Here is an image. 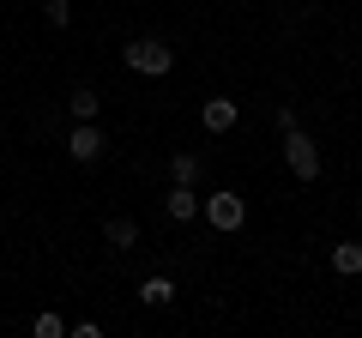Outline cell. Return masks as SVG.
<instances>
[{
    "instance_id": "5",
    "label": "cell",
    "mask_w": 362,
    "mask_h": 338,
    "mask_svg": "<svg viewBox=\"0 0 362 338\" xmlns=\"http://www.w3.org/2000/svg\"><path fill=\"white\" fill-rule=\"evenodd\" d=\"M163 211H169L175 223H194V218H199V187H194V182H175V187L163 194Z\"/></svg>"
},
{
    "instance_id": "8",
    "label": "cell",
    "mask_w": 362,
    "mask_h": 338,
    "mask_svg": "<svg viewBox=\"0 0 362 338\" xmlns=\"http://www.w3.org/2000/svg\"><path fill=\"white\" fill-rule=\"evenodd\" d=\"M103 242L115 247V254H127V247H139V223H133V218H109L103 223Z\"/></svg>"
},
{
    "instance_id": "13",
    "label": "cell",
    "mask_w": 362,
    "mask_h": 338,
    "mask_svg": "<svg viewBox=\"0 0 362 338\" xmlns=\"http://www.w3.org/2000/svg\"><path fill=\"white\" fill-rule=\"evenodd\" d=\"M42 18H49L54 30H66V25H73V0H49V6H42Z\"/></svg>"
},
{
    "instance_id": "12",
    "label": "cell",
    "mask_w": 362,
    "mask_h": 338,
    "mask_svg": "<svg viewBox=\"0 0 362 338\" xmlns=\"http://www.w3.org/2000/svg\"><path fill=\"white\" fill-rule=\"evenodd\" d=\"M30 332H37V338H66V320H61V314H37V320H30Z\"/></svg>"
},
{
    "instance_id": "10",
    "label": "cell",
    "mask_w": 362,
    "mask_h": 338,
    "mask_svg": "<svg viewBox=\"0 0 362 338\" xmlns=\"http://www.w3.org/2000/svg\"><path fill=\"white\" fill-rule=\"evenodd\" d=\"M332 272L338 278H356L362 272V242H338L332 247Z\"/></svg>"
},
{
    "instance_id": "1",
    "label": "cell",
    "mask_w": 362,
    "mask_h": 338,
    "mask_svg": "<svg viewBox=\"0 0 362 338\" xmlns=\"http://www.w3.org/2000/svg\"><path fill=\"white\" fill-rule=\"evenodd\" d=\"M121 61H127L139 78H163L169 66H175V49H169V42H157V37H133L127 49H121Z\"/></svg>"
},
{
    "instance_id": "2",
    "label": "cell",
    "mask_w": 362,
    "mask_h": 338,
    "mask_svg": "<svg viewBox=\"0 0 362 338\" xmlns=\"http://www.w3.org/2000/svg\"><path fill=\"white\" fill-rule=\"evenodd\" d=\"M199 211H206V223H211V230H223V235H235V230L247 223V199H242V194H230V187L206 194V199H199Z\"/></svg>"
},
{
    "instance_id": "6",
    "label": "cell",
    "mask_w": 362,
    "mask_h": 338,
    "mask_svg": "<svg viewBox=\"0 0 362 338\" xmlns=\"http://www.w3.org/2000/svg\"><path fill=\"white\" fill-rule=\"evenodd\" d=\"M199 121H206V133H235V121H242V103H235V97H211V103L199 109Z\"/></svg>"
},
{
    "instance_id": "7",
    "label": "cell",
    "mask_w": 362,
    "mask_h": 338,
    "mask_svg": "<svg viewBox=\"0 0 362 338\" xmlns=\"http://www.w3.org/2000/svg\"><path fill=\"white\" fill-rule=\"evenodd\" d=\"M66 109H73V121H97L103 115V91H97V85H78V91L66 97Z\"/></svg>"
},
{
    "instance_id": "4",
    "label": "cell",
    "mask_w": 362,
    "mask_h": 338,
    "mask_svg": "<svg viewBox=\"0 0 362 338\" xmlns=\"http://www.w3.org/2000/svg\"><path fill=\"white\" fill-rule=\"evenodd\" d=\"M103 151H109V133L97 127V121H78V127L66 133V157H73V163H97Z\"/></svg>"
},
{
    "instance_id": "9",
    "label": "cell",
    "mask_w": 362,
    "mask_h": 338,
    "mask_svg": "<svg viewBox=\"0 0 362 338\" xmlns=\"http://www.w3.org/2000/svg\"><path fill=\"white\" fill-rule=\"evenodd\" d=\"M139 302H145V308H169V302H175V284H169L163 272H151V278L139 284Z\"/></svg>"
},
{
    "instance_id": "11",
    "label": "cell",
    "mask_w": 362,
    "mask_h": 338,
    "mask_svg": "<svg viewBox=\"0 0 362 338\" xmlns=\"http://www.w3.org/2000/svg\"><path fill=\"white\" fill-rule=\"evenodd\" d=\"M199 169H206L199 151H175V157H169V182H199Z\"/></svg>"
},
{
    "instance_id": "3",
    "label": "cell",
    "mask_w": 362,
    "mask_h": 338,
    "mask_svg": "<svg viewBox=\"0 0 362 338\" xmlns=\"http://www.w3.org/2000/svg\"><path fill=\"white\" fill-rule=\"evenodd\" d=\"M284 169L296 175V182H320V145H314L302 127L284 133Z\"/></svg>"
}]
</instances>
